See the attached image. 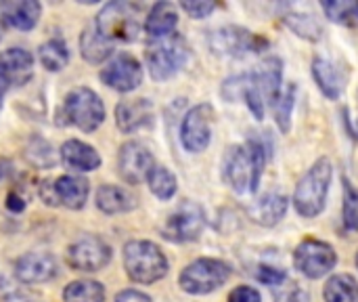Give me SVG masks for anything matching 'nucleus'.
<instances>
[{
    "mask_svg": "<svg viewBox=\"0 0 358 302\" xmlns=\"http://www.w3.org/2000/svg\"><path fill=\"white\" fill-rule=\"evenodd\" d=\"M260 44H264L262 38L237 25L218 27L210 34V46L220 57H245L250 53H256Z\"/></svg>",
    "mask_w": 358,
    "mask_h": 302,
    "instance_id": "12",
    "label": "nucleus"
},
{
    "mask_svg": "<svg viewBox=\"0 0 358 302\" xmlns=\"http://www.w3.org/2000/svg\"><path fill=\"white\" fill-rule=\"evenodd\" d=\"M153 120V105L147 99H130L120 101L115 107V122L122 132H134L138 128L149 126Z\"/></svg>",
    "mask_w": 358,
    "mask_h": 302,
    "instance_id": "17",
    "label": "nucleus"
},
{
    "mask_svg": "<svg viewBox=\"0 0 358 302\" xmlns=\"http://www.w3.org/2000/svg\"><path fill=\"white\" fill-rule=\"evenodd\" d=\"M147 183H149V189L153 191V195L159 200H170L176 193V177L166 166H155L151 170Z\"/></svg>",
    "mask_w": 358,
    "mask_h": 302,
    "instance_id": "29",
    "label": "nucleus"
},
{
    "mask_svg": "<svg viewBox=\"0 0 358 302\" xmlns=\"http://www.w3.org/2000/svg\"><path fill=\"white\" fill-rule=\"evenodd\" d=\"M203 229H206L203 208L195 202H185L166 219L162 227V235L174 244H187V242H195Z\"/></svg>",
    "mask_w": 358,
    "mask_h": 302,
    "instance_id": "9",
    "label": "nucleus"
},
{
    "mask_svg": "<svg viewBox=\"0 0 358 302\" xmlns=\"http://www.w3.org/2000/svg\"><path fill=\"white\" fill-rule=\"evenodd\" d=\"M266 156L258 141L233 145L222 158V179L235 193L256 191L264 172Z\"/></svg>",
    "mask_w": 358,
    "mask_h": 302,
    "instance_id": "1",
    "label": "nucleus"
},
{
    "mask_svg": "<svg viewBox=\"0 0 358 302\" xmlns=\"http://www.w3.org/2000/svg\"><path fill=\"white\" fill-rule=\"evenodd\" d=\"M88 181L82 177H59L52 185V206L61 204L69 210H80L88 198Z\"/></svg>",
    "mask_w": 358,
    "mask_h": 302,
    "instance_id": "18",
    "label": "nucleus"
},
{
    "mask_svg": "<svg viewBox=\"0 0 358 302\" xmlns=\"http://www.w3.org/2000/svg\"><path fill=\"white\" fill-rule=\"evenodd\" d=\"M275 302H310V298H308V294H306L302 288H298V286L294 284L292 288H287L285 292H281Z\"/></svg>",
    "mask_w": 358,
    "mask_h": 302,
    "instance_id": "37",
    "label": "nucleus"
},
{
    "mask_svg": "<svg viewBox=\"0 0 358 302\" xmlns=\"http://www.w3.org/2000/svg\"><path fill=\"white\" fill-rule=\"evenodd\" d=\"M357 267H358V252H357Z\"/></svg>",
    "mask_w": 358,
    "mask_h": 302,
    "instance_id": "44",
    "label": "nucleus"
},
{
    "mask_svg": "<svg viewBox=\"0 0 358 302\" xmlns=\"http://www.w3.org/2000/svg\"><path fill=\"white\" fill-rule=\"evenodd\" d=\"M65 302H103L105 301V288L99 282L82 280L73 282L63 290Z\"/></svg>",
    "mask_w": 358,
    "mask_h": 302,
    "instance_id": "27",
    "label": "nucleus"
},
{
    "mask_svg": "<svg viewBox=\"0 0 358 302\" xmlns=\"http://www.w3.org/2000/svg\"><path fill=\"white\" fill-rule=\"evenodd\" d=\"M289 208V200L281 193H266L258 198V202L250 208V217L262 225V227H273L277 225Z\"/></svg>",
    "mask_w": 358,
    "mask_h": 302,
    "instance_id": "22",
    "label": "nucleus"
},
{
    "mask_svg": "<svg viewBox=\"0 0 358 302\" xmlns=\"http://www.w3.org/2000/svg\"><path fill=\"white\" fill-rule=\"evenodd\" d=\"M323 11H325L327 19L338 25L358 27L357 0H323Z\"/></svg>",
    "mask_w": 358,
    "mask_h": 302,
    "instance_id": "26",
    "label": "nucleus"
},
{
    "mask_svg": "<svg viewBox=\"0 0 358 302\" xmlns=\"http://www.w3.org/2000/svg\"><path fill=\"white\" fill-rule=\"evenodd\" d=\"M231 277V267L224 261L218 259H197L191 265H187L178 277L180 288L187 294L203 296L220 286H224Z\"/></svg>",
    "mask_w": 358,
    "mask_h": 302,
    "instance_id": "6",
    "label": "nucleus"
},
{
    "mask_svg": "<svg viewBox=\"0 0 358 302\" xmlns=\"http://www.w3.org/2000/svg\"><path fill=\"white\" fill-rule=\"evenodd\" d=\"M294 97H296V86H294V84H289V86L281 92L279 101H277V103H275V107H273V111H275V120H277V124H279V128H281L283 132H287V130H289V126H292Z\"/></svg>",
    "mask_w": 358,
    "mask_h": 302,
    "instance_id": "32",
    "label": "nucleus"
},
{
    "mask_svg": "<svg viewBox=\"0 0 358 302\" xmlns=\"http://www.w3.org/2000/svg\"><path fill=\"white\" fill-rule=\"evenodd\" d=\"M61 160L65 166L80 172H90L101 166V156L94 151V147L78 139H69L61 145Z\"/></svg>",
    "mask_w": 358,
    "mask_h": 302,
    "instance_id": "21",
    "label": "nucleus"
},
{
    "mask_svg": "<svg viewBox=\"0 0 358 302\" xmlns=\"http://www.w3.org/2000/svg\"><path fill=\"white\" fill-rule=\"evenodd\" d=\"M2 95H4V82L0 80V107H2Z\"/></svg>",
    "mask_w": 358,
    "mask_h": 302,
    "instance_id": "41",
    "label": "nucleus"
},
{
    "mask_svg": "<svg viewBox=\"0 0 358 302\" xmlns=\"http://www.w3.org/2000/svg\"><path fill=\"white\" fill-rule=\"evenodd\" d=\"M0 179H2V166H0Z\"/></svg>",
    "mask_w": 358,
    "mask_h": 302,
    "instance_id": "42",
    "label": "nucleus"
},
{
    "mask_svg": "<svg viewBox=\"0 0 358 302\" xmlns=\"http://www.w3.org/2000/svg\"><path fill=\"white\" fill-rule=\"evenodd\" d=\"M124 269L136 284H155L168 273V259L159 246L147 240H134L124 246Z\"/></svg>",
    "mask_w": 358,
    "mask_h": 302,
    "instance_id": "4",
    "label": "nucleus"
},
{
    "mask_svg": "<svg viewBox=\"0 0 358 302\" xmlns=\"http://www.w3.org/2000/svg\"><path fill=\"white\" fill-rule=\"evenodd\" d=\"M63 107H65L67 120L82 132H94L105 120V105L101 97L86 86L73 88L65 97Z\"/></svg>",
    "mask_w": 358,
    "mask_h": 302,
    "instance_id": "7",
    "label": "nucleus"
},
{
    "mask_svg": "<svg viewBox=\"0 0 358 302\" xmlns=\"http://www.w3.org/2000/svg\"><path fill=\"white\" fill-rule=\"evenodd\" d=\"M115 302H151V298L138 290H124L115 296Z\"/></svg>",
    "mask_w": 358,
    "mask_h": 302,
    "instance_id": "38",
    "label": "nucleus"
},
{
    "mask_svg": "<svg viewBox=\"0 0 358 302\" xmlns=\"http://www.w3.org/2000/svg\"><path fill=\"white\" fill-rule=\"evenodd\" d=\"M111 261V248L105 240L96 235L80 238L67 248V265L73 271H101Z\"/></svg>",
    "mask_w": 358,
    "mask_h": 302,
    "instance_id": "11",
    "label": "nucleus"
},
{
    "mask_svg": "<svg viewBox=\"0 0 358 302\" xmlns=\"http://www.w3.org/2000/svg\"><path fill=\"white\" fill-rule=\"evenodd\" d=\"M336 263H338L336 250L329 244H325L321 240H315V238L304 240L296 248V252H294V265H296V269L304 277H308V280H321V277H325L327 273L334 271Z\"/></svg>",
    "mask_w": 358,
    "mask_h": 302,
    "instance_id": "8",
    "label": "nucleus"
},
{
    "mask_svg": "<svg viewBox=\"0 0 358 302\" xmlns=\"http://www.w3.org/2000/svg\"><path fill=\"white\" fill-rule=\"evenodd\" d=\"M143 27V6L134 2H109L96 17V32L107 42H134Z\"/></svg>",
    "mask_w": 358,
    "mask_h": 302,
    "instance_id": "3",
    "label": "nucleus"
},
{
    "mask_svg": "<svg viewBox=\"0 0 358 302\" xmlns=\"http://www.w3.org/2000/svg\"><path fill=\"white\" fill-rule=\"evenodd\" d=\"M334 168L327 158H321L308 168L294 191V208L304 219H315L325 210Z\"/></svg>",
    "mask_w": 358,
    "mask_h": 302,
    "instance_id": "2",
    "label": "nucleus"
},
{
    "mask_svg": "<svg viewBox=\"0 0 358 302\" xmlns=\"http://www.w3.org/2000/svg\"><path fill=\"white\" fill-rule=\"evenodd\" d=\"M285 23L300 36L306 40H319L321 38V25L317 23V19L313 15H304V13H289L285 17Z\"/></svg>",
    "mask_w": 358,
    "mask_h": 302,
    "instance_id": "31",
    "label": "nucleus"
},
{
    "mask_svg": "<svg viewBox=\"0 0 358 302\" xmlns=\"http://www.w3.org/2000/svg\"><path fill=\"white\" fill-rule=\"evenodd\" d=\"M323 298L325 302H358V282L348 273L334 275L325 284Z\"/></svg>",
    "mask_w": 358,
    "mask_h": 302,
    "instance_id": "25",
    "label": "nucleus"
},
{
    "mask_svg": "<svg viewBox=\"0 0 358 302\" xmlns=\"http://www.w3.org/2000/svg\"><path fill=\"white\" fill-rule=\"evenodd\" d=\"M40 61L48 71H59L67 65L69 61V50L67 44L59 38H52L40 46Z\"/></svg>",
    "mask_w": 358,
    "mask_h": 302,
    "instance_id": "28",
    "label": "nucleus"
},
{
    "mask_svg": "<svg viewBox=\"0 0 358 302\" xmlns=\"http://www.w3.org/2000/svg\"><path fill=\"white\" fill-rule=\"evenodd\" d=\"M180 8L193 19H203L216 8V4L214 2H197V0H193V2H182Z\"/></svg>",
    "mask_w": 358,
    "mask_h": 302,
    "instance_id": "35",
    "label": "nucleus"
},
{
    "mask_svg": "<svg viewBox=\"0 0 358 302\" xmlns=\"http://www.w3.org/2000/svg\"><path fill=\"white\" fill-rule=\"evenodd\" d=\"M34 57L25 48H6L0 53V80L4 84L23 86L31 80Z\"/></svg>",
    "mask_w": 358,
    "mask_h": 302,
    "instance_id": "16",
    "label": "nucleus"
},
{
    "mask_svg": "<svg viewBox=\"0 0 358 302\" xmlns=\"http://www.w3.org/2000/svg\"><path fill=\"white\" fill-rule=\"evenodd\" d=\"M212 126H214V107L208 103L195 105L180 124L182 147L191 153L206 151L212 141Z\"/></svg>",
    "mask_w": 358,
    "mask_h": 302,
    "instance_id": "10",
    "label": "nucleus"
},
{
    "mask_svg": "<svg viewBox=\"0 0 358 302\" xmlns=\"http://www.w3.org/2000/svg\"><path fill=\"white\" fill-rule=\"evenodd\" d=\"M6 302H34V301H29V298H25V296H10Z\"/></svg>",
    "mask_w": 358,
    "mask_h": 302,
    "instance_id": "40",
    "label": "nucleus"
},
{
    "mask_svg": "<svg viewBox=\"0 0 358 302\" xmlns=\"http://www.w3.org/2000/svg\"><path fill=\"white\" fill-rule=\"evenodd\" d=\"M153 168H155L153 153L143 143L128 141L126 145H122L117 153V170L128 185H138L147 181Z\"/></svg>",
    "mask_w": 358,
    "mask_h": 302,
    "instance_id": "13",
    "label": "nucleus"
},
{
    "mask_svg": "<svg viewBox=\"0 0 358 302\" xmlns=\"http://www.w3.org/2000/svg\"><path fill=\"white\" fill-rule=\"evenodd\" d=\"M258 282L264 284V286H281L285 280H287V273L283 269H277V267H266L262 265L256 273Z\"/></svg>",
    "mask_w": 358,
    "mask_h": 302,
    "instance_id": "34",
    "label": "nucleus"
},
{
    "mask_svg": "<svg viewBox=\"0 0 358 302\" xmlns=\"http://www.w3.org/2000/svg\"><path fill=\"white\" fill-rule=\"evenodd\" d=\"M101 80L113 90L120 92H130L141 86L143 82V67L132 55H115L103 69H101Z\"/></svg>",
    "mask_w": 358,
    "mask_h": 302,
    "instance_id": "14",
    "label": "nucleus"
},
{
    "mask_svg": "<svg viewBox=\"0 0 358 302\" xmlns=\"http://www.w3.org/2000/svg\"><path fill=\"white\" fill-rule=\"evenodd\" d=\"M176 25H178V8L172 2L153 4L145 17V32L155 40L172 36Z\"/></svg>",
    "mask_w": 358,
    "mask_h": 302,
    "instance_id": "20",
    "label": "nucleus"
},
{
    "mask_svg": "<svg viewBox=\"0 0 358 302\" xmlns=\"http://www.w3.org/2000/svg\"><path fill=\"white\" fill-rule=\"evenodd\" d=\"M136 206V198L117 185H103L96 191V208L105 214H124Z\"/></svg>",
    "mask_w": 358,
    "mask_h": 302,
    "instance_id": "23",
    "label": "nucleus"
},
{
    "mask_svg": "<svg viewBox=\"0 0 358 302\" xmlns=\"http://www.w3.org/2000/svg\"><path fill=\"white\" fill-rule=\"evenodd\" d=\"M80 48H82V55L92 61V63H99L103 61L105 57H109L111 53V44L94 29V32H84L82 34V40H80Z\"/></svg>",
    "mask_w": 358,
    "mask_h": 302,
    "instance_id": "30",
    "label": "nucleus"
},
{
    "mask_svg": "<svg viewBox=\"0 0 358 302\" xmlns=\"http://www.w3.org/2000/svg\"><path fill=\"white\" fill-rule=\"evenodd\" d=\"M0 13L8 25L21 32H29L36 27L42 6L36 0H6V2H0Z\"/></svg>",
    "mask_w": 358,
    "mask_h": 302,
    "instance_id": "19",
    "label": "nucleus"
},
{
    "mask_svg": "<svg viewBox=\"0 0 358 302\" xmlns=\"http://www.w3.org/2000/svg\"><path fill=\"white\" fill-rule=\"evenodd\" d=\"M260 294L252 286H239L229 294V302H260Z\"/></svg>",
    "mask_w": 358,
    "mask_h": 302,
    "instance_id": "36",
    "label": "nucleus"
},
{
    "mask_svg": "<svg viewBox=\"0 0 358 302\" xmlns=\"http://www.w3.org/2000/svg\"><path fill=\"white\" fill-rule=\"evenodd\" d=\"M313 76H315V80H317V84H319V88H321V92L325 97H329L334 101L340 99V95L344 90V80H342L338 67L331 61H327L323 57H317L313 61Z\"/></svg>",
    "mask_w": 358,
    "mask_h": 302,
    "instance_id": "24",
    "label": "nucleus"
},
{
    "mask_svg": "<svg viewBox=\"0 0 358 302\" xmlns=\"http://www.w3.org/2000/svg\"><path fill=\"white\" fill-rule=\"evenodd\" d=\"M23 206H25V204H23L17 195H10V198H8V208H10V210L21 212V210H23Z\"/></svg>",
    "mask_w": 358,
    "mask_h": 302,
    "instance_id": "39",
    "label": "nucleus"
},
{
    "mask_svg": "<svg viewBox=\"0 0 358 302\" xmlns=\"http://www.w3.org/2000/svg\"><path fill=\"white\" fill-rule=\"evenodd\" d=\"M342 219L346 229L358 231V189L344 179V210H342Z\"/></svg>",
    "mask_w": 358,
    "mask_h": 302,
    "instance_id": "33",
    "label": "nucleus"
},
{
    "mask_svg": "<svg viewBox=\"0 0 358 302\" xmlns=\"http://www.w3.org/2000/svg\"><path fill=\"white\" fill-rule=\"evenodd\" d=\"M189 59V46L182 36L172 34L149 44L145 53V61L153 80H168L180 71V67Z\"/></svg>",
    "mask_w": 358,
    "mask_h": 302,
    "instance_id": "5",
    "label": "nucleus"
},
{
    "mask_svg": "<svg viewBox=\"0 0 358 302\" xmlns=\"http://www.w3.org/2000/svg\"><path fill=\"white\" fill-rule=\"evenodd\" d=\"M15 275L23 284H44L57 275V261L48 252H27L15 263Z\"/></svg>",
    "mask_w": 358,
    "mask_h": 302,
    "instance_id": "15",
    "label": "nucleus"
},
{
    "mask_svg": "<svg viewBox=\"0 0 358 302\" xmlns=\"http://www.w3.org/2000/svg\"><path fill=\"white\" fill-rule=\"evenodd\" d=\"M357 137H358V122H357Z\"/></svg>",
    "mask_w": 358,
    "mask_h": 302,
    "instance_id": "43",
    "label": "nucleus"
}]
</instances>
